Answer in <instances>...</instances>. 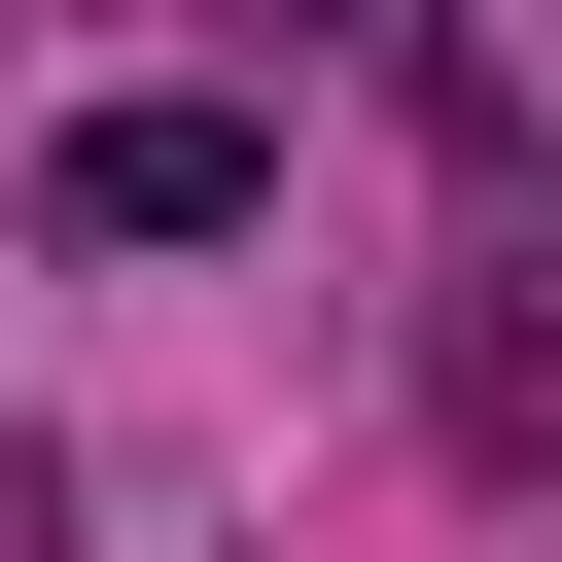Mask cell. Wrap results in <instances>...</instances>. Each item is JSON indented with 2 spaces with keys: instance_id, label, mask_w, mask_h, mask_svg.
<instances>
[{
  "instance_id": "2",
  "label": "cell",
  "mask_w": 562,
  "mask_h": 562,
  "mask_svg": "<svg viewBox=\"0 0 562 562\" xmlns=\"http://www.w3.org/2000/svg\"><path fill=\"white\" fill-rule=\"evenodd\" d=\"M422 422H457V457H492V492H527V457H562V211H492V246H457V281H422Z\"/></svg>"
},
{
  "instance_id": "1",
  "label": "cell",
  "mask_w": 562,
  "mask_h": 562,
  "mask_svg": "<svg viewBox=\"0 0 562 562\" xmlns=\"http://www.w3.org/2000/svg\"><path fill=\"white\" fill-rule=\"evenodd\" d=\"M70 246H246L281 211V105H211V70H140V105H70V176H35Z\"/></svg>"
},
{
  "instance_id": "3",
  "label": "cell",
  "mask_w": 562,
  "mask_h": 562,
  "mask_svg": "<svg viewBox=\"0 0 562 562\" xmlns=\"http://www.w3.org/2000/svg\"><path fill=\"white\" fill-rule=\"evenodd\" d=\"M527 70H562V0H527Z\"/></svg>"
}]
</instances>
